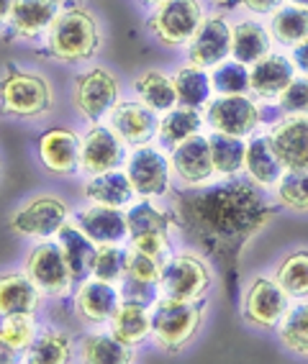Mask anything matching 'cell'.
Wrapping results in <instances>:
<instances>
[{"label": "cell", "mask_w": 308, "mask_h": 364, "mask_svg": "<svg viewBox=\"0 0 308 364\" xmlns=\"http://www.w3.org/2000/svg\"><path fill=\"white\" fill-rule=\"evenodd\" d=\"M275 108L280 116H308V77L295 75L293 82L280 92L275 100Z\"/></svg>", "instance_id": "cell-44"}, {"label": "cell", "mask_w": 308, "mask_h": 364, "mask_svg": "<svg viewBox=\"0 0 308 364\" xmlns=\"http://www.w3.org/2000/svg\"><path fill=\"white\" fill-rule=\"evenodd\" d=\"M126 144L108 124L98 121L80 134V172L85 177L124 167Z\"/></svg>", "instance_id": "cell-14"}, {"label": "cell", "mask_w": 308, "mask_h": 364, "mask_svg": "<svg viewBox=\"0 0 308 364\" xmlns=\"http://www.w3.org/2000/svg\"><path fill=\"white\" fill-rule=\"evenodd\" d=\"M0 177H3V162H0Z\"/></svg>", "instance_id": "cell-52"}, {"label": "cell", "mask_w": 308, "mask_h": 364, "mask_svg": "<svg viewBox=\"0 0 308 364\" xmlns=\"http://www.w3.org/2000/svg\"><path fill=\"white\" fill-rule=\"evenodd\" d=\"M132 90L137 95V100L152 108L154 113H167L170 108L177 105V95H175V82H172V75H167L164 70H142L134 77Z\"/></svg>", "instance_id": "cell-32"}, {"label": "cell", "mask_w": 308, "mask_h": 364, "mask_svg": "<svg viewBox=\"0 0 308 364\" xmlns=\"http://www.w3.org/2000/svg\"><path fill=\"white\" fill-rule=\"evenodd\" d=\"M41 290L23 269L0 272V318L14 313H36L41 308Z\"/></svg>", "instance_id": "cell-26"}, {"label": "cell", "mask_w": 308, "mask_h": 364, "mask_svg": "<svg viewBox=\"0 0 308 364\" xmlns=\"http://www.w3.org/2000/svg\"><path fill=\"white\" fill-rule=\"evenodd\" d=\"M54 239H57V244L62 247V252H65V259H67V264H70V272H73L75 282L90 277V264H92V257H95L98 244H95L73 218L59 228Z\"/></svg>", "instance_id": "cell-30"}, {"label": "cell", "mask_w": 308, "mask_h": 364, "mask_svg": "<svg viewBox=\"0 0 308 364\" xmlns=\"http://www.w3.org/2000/svg\"><path fill=\"white\" fill-rule=\"evenodd\" d=\"M213 3H218V6H229L231 0H213Z\"/></svg>", "instance_id": "cell-51"}, {"label": "cell", "mask_w": 308, "mask_h": 364, "mask_svg": "<svg viewBox=\"0 0 308 364\" xmlns=\"http://www.w3.org/2000/svg\"><path fill=\"white\" fill-rule=\"evenodd\" d=\"M277 285L290 295V300L308 298V249H293L275 267Z\"/></svg>", "instance_id": "cell-37"}, {"label": "cell", "mask_w": 308, "mask_h": 364, "mask_svg": "<svg viewBox=\"0 0 308 364\" xmlns=\"http://www.w3.org/2000/svg\"><path fill=\"white\" fill-rule=\"evenodd\" d=\"M275 203L290 213H308V169H285L275 188Z\"/></svg>", "instance_id": "cell-39"}, {"label": "cell", "mask_w": 308, "mask_h": 364, "mask_svg": "<svg viewBox=\"0 0 308 364\" xmlns=\"http://www.w3.org/2000/svg\"><path fill=\"white\" fill-rule=\"evenodd\" d=\"M14 3L16 0H0V31L8 28V21H11V14H14Z\"/></svg>", "instance_id": "cell-48"}, {"label": "cell", "mask_w": 308, "mask_h": 364, "mask_svg": "<svg viewBox=\"0 0 308 364\" xmlns=\"http://www.w3.org/2000/svg\"><path fill=\"white\" fill-rule=\"evenodd\" d=\"M23 272L31 277V282L39 287L44 298L59 300L73 293L75 277L57 239H44L28 249L26 259H23Z\"/></svg>", "instance_id": "cell-11"}, {"label": "cell", "mask_w": 308, "mask_h": 364, "mask_svg": "<svg viewBox=\"0 0 308 364\" xmlns=\"http://www.w3.org/2000/svg\"><path fill=\"white\" fill-rule=\"evenodd\" d=\"M142 3H144L147 8H157V6H162L164 0H142Z\"/></svg>", "instance_id": "cell-49"}, {"label": "cell", "mask_w": 308, "mask_h": 364, "mask_svg": "<svg viewBox=\"0 0 308 364\" xmlns=\"http://www.w3.org/2000/svg\"><path fill=\"white\" fill-rule=\"evenodd\" d=\"M149 313L152 344L164 354H183L203 328L206 300H177L159 295L149 306Z\"/></svg>", "instance_id": "cell-4"}, {"label": "cell", "mask_w": 308, "mask_h": 364, "mask_svg": "<svg viewBox=\"0 0 308 364\" xmlns=\"http://www.w3.org/2000/svg\"><path fill=\"white\" fill-rule=\"evenodd\" d=\"M203 0H164L152 8L147 33L164 49H185L206 18Z\"/></svg>", "instance_id": "cell-7"}, {"label": "cell", "mask_w": 308, "mask_h": 364, "mask_svg": "<svg viewBox=\"0 0 308 364\" xmlns=\"http://www.w3.org/2000/svg\"><path fill=\"white\" fill-rule=\"evenodd\" d=\"M206 118L201 108H188V105H175L167 113L159 116V129H157V144L162 149H175L177 144L188 141L191 136L201 134Z\"/></svg>", "instance_id": "cell-33"}, {"label": "cell", "mask_w": 308, "mask_h": 364, "mask_svg": "<svg viewBox=\"0 0 308 364\" xmlns=\"http://www.w3.org/2000/svg\"><path fill=\"white\" fill-rule=\"evenodd\" d=\"M65 0H16L14 14L8 21V28L3 31V39L8 41H36L44 39L52 21L62 11Z\"/></svg>", "instance_id": "cell-20"}, {"label": "cell", "mask_w": 308, "mask_h": 364, "mask_svg": "<svg viewBox=\"0 0 308 364\" xmlns=\"http://www.w3.org/2000/svg\"><path fill=\"white\" fill-rule=\"evenodd\" d=\"M208 144L216 177H236L239 172H244V156H247V141L244 139L213 131L208 136Z\"/></svg>", "instance_id": "cell-36"}, {"label": "cell", "mask_w": 308, "mask_h": 364, "mask_svg": "<svg viewBox=\"0 0 308 364\" xmlns=\"http://www.w3.org/2000/svg\"><path fill=\"white\" fill-rule=\"evenodd\" d=\"M267 28L275 44L295 49L301 41L308 39V8L282 3L275 14L267 16Z\"/></svg>", "instance_id": "cell-35"}, {"label": "cell", "mask_w": 308, "mask_h": 364, "mask_svg": "<svg viewBox=\"0 0 308 364\" xmlns=\"http://www.w3.org/2000/svg\"><path fill=\"white\" fill-rule=\"evenodd\" d=\"M272 33L255 18H242L231 23V59L252 67L272 52Z\"/></svg>", "instance_id": "cell-25"}, {"label": "cell", "mask_w": 308, "mask_h": 364, "mask_svg": "<svg viewBox=\"0 0 308 364\" xmlns=\"http://www.w3.org/2000/svg\"><path fill=\"white\" fill-rule=\"evenodd\" d=\"M172 177L180 182V188H203L211 185L216 177L213 169V156H211L208 136H191L188 141L177 144L170 151Z\"/></svg>", "instance_id": "cell-18"}, {"label": "cell", "mask_w": 308, "mask_h": 364, "mask_svg": "<svg viewBox=\"0 0 308 364\" xmlns=\"http://www.w3.org/2000/svg\"><path fill=\"white\" fill-rule=\"evenodd\" d=\"M185 57L206 70H213L216 65L231 59V21L226 18V14L213 11L206 16L191 44L185 46Z\"/></svg>", "instance_id": "cell-16"}, {"label": "cell", "mask_w": 308, "mask_h": 364, "mask_svg": "<svg viewBox=\"0 0 308 364\" xmlns=\"http://www.w3.org/2000/svg\"><path fill=\"white\" fill-rule=\"evenodd\" d=\"M121 287L113 282H103L98 277H85L78 282V290L73 295L75 318L87 328L108 326L121 306Z\"/></svg>", "instance_id": "cell-15"}, {"label": "cell", "mask_w": 308, "mask_h": 364, "mask_svg": "<svg viewBox=\"0 0 308 364\" xmlns=\"http://www.w3.org/2000/svg\"><path fill=\"white\" fill-rule=\"evenodd\" d=\"M170 208L180 231L229 272L239 267L244 247L277 215V203H270L262 188L239 175L203 188H180L170 193Z\"/></svg>", "instance_id": "cell-1"}, {"label": "cell", "mask_w": 308, "mask_h": 364, "mask_svg": "<svg viewBox=\"0 0 308 364\" xmlns=\"http://www.w3.org/2000/svg\"><path fill=\"white\" fill-rule=\"evenodd\" d=\"M298 75L293 59L285 54L270 52L250 67V92L257 100H277L280 92L293 82Z\"/></svg>", "instance_id": "cell-23"}, {"label": "cell", "mask_w": 308, "mask_h": 364, "mask_svg": "<svg viewBox=\"0 0 308 364\" xmlns=\"http://www.w3.org/2000/svg\"><path fill=\"white\" fill-rule=\"evenodd\" d=\"M267 136L282 167L308 169V116H280Z\"/></svg>", "instance_id": "cell-21"}, {"label": "cell", "mask_w": 308, "mask_h": 364, "mask_svg": "<svg viewBox=\"0 0 308 364\" xmlns=\"http://www.w3.org/2000/svg\"><path fill=\"white\" fill-rule=\"evenodd\" d=\"M164 259L147 254L137 247H126V277L147 285H159V274H162Z\"/></svg>", "instance_id": "cell-43"}, {"label": "cell", "mask_w": 308, "mask_h": 364, "mask_svg": "<svg viewBox=\"0 0 308 364\" xmlns=\"http://www.w3.org/2000/svg\"><path fill=\"white\" fill-rule=\"evenodd\" d=\"M36 156L46 175L75 177L80 172V134L67 126H52L36 141Z\"/></svg>", "instance_id": "cell-17"}, {"label": "cell", "mask_w": 308, "mask_h": 364, "mask_svg": "<svg viewBox=\"0 0 308 364\" xmlns=\"http://www.w3.org/2000/svg\"><path fill=\"white\" fill-rule=\"evenodd\" d=\"M213 287V267L201 252L170 254L159 274V293L177 300H206Z\"/></svg>", "instance_id": "cell-8"}, {"label": "cell", "mask_w": 308, "mask_h": 364, "mask_svg": "<svg viewBox=\"0 0 308 364\" xmlns=\"http://www.w3.org/2000/svg\"><path fill=\"white\" fill-rule=\"evenodd\" d=\"M126 223H129V247L154 254L159 259H167L172 254V239L180 231L177 213L172 208H162L149 198H142L126 208Z\"/></svg>", "instance_id": "cell-5"}, {"label": "cell", "mask_w": 308, "mask_h": 364, "mask_svg": "<svg viewBox=\"0 0 308 364\" xmlns=\"http://www.w3.org/2000/svg\"><path fill=\"white\" fill-rule=\"evenodd\" d=\"M175 82L177 105H188V108H206V103L213 95V85H211V70L198 67L193 62H185L172 75Z\"/></svg>", "instance_id": "cell-34"}, {"label": "cell", "mask_w": 308, "mask_h": 364, "mask_svg": "<svg viewBox=\"0 0 308 364\" xmlns=\"http://www.w3.org/2000/svg\"><path fill=\"white\" fill-rule=\"evenodd\" d=\"M90 277L121 285V280L126 277V247H121V244H100L95 249V257H92Z\"/></svg>", "instance_id": "cell-41"}, {"label": "cell", "mask_w": 308, "mask_h": 364, "mask_svg": "<svg viewBox=\"0 0 308 364\" xmlns=\"http://www.w3.org/2000/svg\"><path fill=\"white\" fill-rule=\"evenodd\" d=\"M211 85L216 95H247L250 92V67L226 59L211 70Z\"/></svg>", "instance_id": "cell-40"}, {"label": "cell", "mask_w": 308, "mask_h": 364, "mask_svg": "<svg viewBox=\"0 0 308 364\" xmlns=\"http://www.w3.org/2000/svg\"><path fill=\"white\" fill-rule=\"evenodd\" d=\"M70 218H73L70 205L62 198L52 196V193H41V196H33L16 205L14 213L8 215V228H11V234L21 236V239L44 241L54 239Z\"/></svg>", "instance_id": "cell-9"}, {"label": "cell", "mask_w": 308, "mask_h": 364, "mask_svg": "<svg viewBox=\"0 0 308 364\" xmlns=\"http://www.w3.org/2000/svg\"><path fill=\"white\" fill-rule=\"evenodd\" d=\"M70 100L83 121L87 124L105 121L113 105L121 100V80L108 67L90 65L75 75Z\"/></svg>", "instance_id": "cell-6"}, {"label": "cell", "mask_w": 308, "mask_h": 364, "mask_svg": "<svg viewBox=\"0 0 308 364\" xmlns=\"http://www.w3.org/2000/svg\"><path fill=\"white\" fill-rule=\"evenodd\" d=\"M41 326L36 323V313H14L0 318V333L8 338V344L16 351H21V357L28 351V346L33 344V338L39 333ZM23 362V359H21Z\"/></svg>", "instance_id": "cell-42"}, {"label": "cell", "mask_w": 308, "mask_h": 364, "mask_svg": "<svg viewBox=\"0 0 308 364\" xmlns=\"http://www.w3.org/2000/svg\"><path fill=\"white\" fill-rule=\"evenodd\" d=\"M83 196L87 203H100V205H111V208H129L137 198L132 188V180L126 175V169H108L100 175L87 177Z\"/></svg>", "instance_id": "cell-28"}, {"label": "cell", "mask_w": 308, "mask_h": 364, "mask_svg": "<svg viewBox=\"0 0 308 364\" xmlns=\"http://www.w3.org/2000/svg\"><path fill=\"white\" fill-rule=\"evenodd\" d=\"M41 52L59 65H85L98 57L105 44V28L98 14L78 0H65L62 11L44 33Z\"/></svg>", "instance_id": "cell-2"}, {"label": "cell", "mask_w": 308, "mask_h": 364, "mask_svg": "<svg viewBox=\"0 0 308 364\" xmlns=\"http://www.w3.org/2000/svg\"><path fill=\"white\" fill-rule=\"evenodd\" d=\"M203 118L211 131L239 139L255 136L265 121L262 105L252 100L250 95H216L206 103Z\"/></svg>", "instance_id": "cell-13"}, {"label": "cell", "mask_w": 308, "mask_h": 364, "mask_svg": "<svg viewBox=\"0 0 308 364\" xmlns=\"http://www.w3.org/2000/svg\"><path fill=\"white\" fill-rule=\"evenodd\" d=\"M277 338L290 354L308 359V300H298V306L285 313L277 326Z\"/></svg>", "instance_id": "cell-38"}, {"label": "cell", "mask_w": 308, "mask_h": 364, "mask_svg": "<svg viewBox=\"0 0 308 364\" xmlns=\"http://www.w3.org/2000/svg\"><path fill=\"white\" fill-rule=\"evenodd\" d=\"M108 331L121 341V344L139 349V346L149 341L152 336V313L147 303L139 300H121L116 316L108 323Z\"/></svg>", "instance_id": "cell-27"}, {"label": "cell", "mask_w": 308, "mask_h": 364, "mask_svg": "<svg viewBox=\"0 0 308 364\" xmlns=\"http://www.w3.org/2000/svg\"><path fill=\"white\" fill-rule=\"evenodd\" d=\"M236 3H239V8H244L250 16L260 18V16H272L285 0H236Z\"/></svg>", "instance_id": "cell-45"}, {"label": "cell", "mask_w": 308, "mask_h": 364, "mask_svg": "<svg viewBox=\"0 0 308 364\" xmlns=\"http://www.w3.org/2000/svg\"><path fill=\"white\" fill-rule=\"evenodd\" d=\"M78 359V344L73 336L54 326H41L33 344L23 354L26 364H70Z\"/></svg>", "instance_id": "cell-29"}, {"label": "cell", "mask_w": 308, "mask_h": 364, "mask_svg": "<svg viewBox=\"0 0 308 364\" xmlns=\"http://www.w3.org/2000/svg\"><path fill=\"white\" fill-rule=\"evenodd\" d=\"M54 111V87L41 72L8 62L0 72V116L11 121H41Z\"/></svg>", "instance_id": "cell-3"}, {"label": "cell", "mask_w": 308, "mask_h": 364, "mask_svg": "<svg viewBox=\"0 0 308 364\" xmlns=\"http://www.w3.org/2000/svg\"><path fill=\"white\" fill-rule=\"evenodd\" d=\"M124 169L137 198H167L172 193V167L170 154H164L162 146H134L124 159Z\"/></svg>", "instance_id": "cell-12"}, {"label": "cell", "mask_w": 308, "mask_h": 364, "mask_svg": "<svg viewBox=\"0 0 308 364\" xmlns=\"http://www.w3.org/2000/svg\"><path fill=\"white\" fill-rule=\"evenodd\" d=\"M244 172H247V180H252L257 188H262V190L275 188L277 182H280V177L285 175V167H282V162L277 159L267 134H257V136H252L250 141H247Z\"/></svg>", "instance_id": "cell-24"}, {"label": "cell", "mask_w": 308, "mask_h": 364, "mask_svg": "<svg viewBox=\"0 0 308 364\" xmlns=\"http://www.w3.org/2000/svg\"><path fill=\"white\" fill-rule=\"evenodd\" d=\"M288 3H295V6H306L308 8V0H288Z\"/></svg>", "instance_id": "cell-50"}, {"label": "cell", "mask_w": 308, "mask_h": 364, "mask_svg": "<svg viewBox=\"0 0 308 364\" xmlns=\"http://www.w3.org/2000/svg\"><path fill=\"white\" fill-rule=\"evenodd\" d=\"M242 321L257 331H277L285 313L290 311V295L277 285L275 277H252L242 293Z\"/></svg>", "instance_id": "cell-10"}, {"label": "cell", "mask_w": 308, "mask_h": 364, "mask_svg": "<svg viewBox=\"0 0 308 364\" xmlns=\"http://www.w3.org/2000/svg\"><path fill=\"white\" fill-rule=\"evenodd\" d=\"M73 221L78 223L95 244H124L129 241V223H126L124 208H111L100 203H85L80 210L73 213Z\"/></svg>", "instance_id": "cell-22"}, {"label": "cell", "mask_w": 308, "mask_h": 364, "mask_svg": "<svg viewBox=\"0 0 308 364\" xmlns=\"http://www.w3.org/2000/svg\"><path fill=\"white\" fill-rule=\"evenodd\" d=\"M290 59H293V65H295V70H298V75H306V77H308V39L295 46L293 54H290Z\"/></svg>", "instance_id": "cell-46"}, {"label": "cell", "mask_w": 308, "mask_h": 364, "mask_svg": "<svg viewBox=\"0 0 308 364\" xmlns=\"http://www.w3.org/2000/svg\"><path fill=\"white\" fill-rule=\"evenodd\" d=\"M21 351H16L14 346L8 344V338L0 333V364H14V362H21Z\"/></svg>", "instance_id": "cell-47"}, {"label": "cell", "mask_w": 308, "mask_h": 364, "mask_svg": "<svg viewBox=\"0 0 308 364\" xmlns=\"http://www.w3.org/2000/svg\"><path fill=\"white\" fill-rule=\"evenodd\" d=\"M105 124L118 134L126 146H144L152 139H157L159 113L147 108L142 100H118L111 108Z\"/></svg>", "instance_id": "cell-19"}, {"label": "cell", "mask_w": 308, "mask_h": 364, "mask_svg": "<svg viewBox=\"0 0 308 364\" xmlns=\"http://www.w3.org/2000/svg\"><path fill=\"white\" fill-rule=\"evenodd\" d=\"M78 359L85 364H132L137 351L121 344L111 331H90L78 341Z\"/></svg>", "instance_id": "cell-31"}]
</instances>
